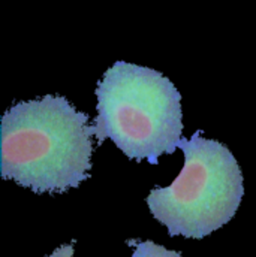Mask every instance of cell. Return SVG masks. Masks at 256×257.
Here are the masks:
<instances>
[{
    "label": "cell",
    "mask_w": 256,
    "mask_h": 257,
    "mask_svg": "<svg viewBox=\"0 0 256 257\" xmlns=\"http://www.w3.org/2000/svg\"><path fill=\"white\" fill-rule=\"evenodd\" d=\"M185 166L168 187L153 189L147 205L169 236L202 239L235 215L244 196L241 168L228 147L196 130L182 138Z\"/></svg>",
    "instance_id": "obj_3"
},
{
    "label": "cell",
    "mask_w": 256,
    "mask_h": 257,
    "mask_svg": "<svg viewBox=\"0 0 256 257\" xmlns=\"http://www.w3.org/2000/svg\"><path fill=\"white\" fill-rule=\"evenodd\" d=\"M73 242L75 241H72V244H64L62 247L56 248L53 254L47 257H73Z\"/></svg>",
    "instance_id": "obj_5"
},
{
    "label": "cell",
    "mask_w": 256,
    "mask_h": 257,
    "mask_svg": "<svg viewBox=\"0 0 256 257\" xmlns=\"http://www.w3.org/2000/svg\"><path fill=\"white\" fill-rule=\"evenodd\" d=\"M128 245L133 247V257H183L182 253L168 250L163 245H159L153 241L129 239Z\"/></svg>",
    "instance_id": "obj_4"
},
{
    "label": "cell",
    "mask_w": 256,
    "mask_h": 257,
    "mask_svg": "<svg viewBox=\"0 0 256 257\" xmlns=\"http://www.w3.org/2000/svg\"><path fill=\"white\" fill-rule=\"evenodd\" d=\"M98 145L108 138L129 159L157 165L183 138L182 94L162 72L116 62L96 87Z\"/></svg>",
    "instance_id": "obj_2"
},
{
    "label": "cell",
    "mask_w": 256,
    "mask_h": 257,
    "mask_svg": "<svg viewBox=\"0 0 256 257\" xmlns=\"http://www.w3.org/2000/svg\"><path fill=\"white\" fill-rule=\"evenodd\" d=\"M95 136L89 115L64 97L18 102L2 117L0 175L35 193H62L89 178Z\"/></svg>",
    "instance_id": "obj_1"
}]
</instances>
